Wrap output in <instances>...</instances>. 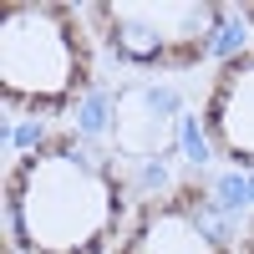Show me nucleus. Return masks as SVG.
Masks as SVG:
<instances>
[{
  "mask_svg": "<svg viewBox=\"0 0 254 254\" xmlns=\"http://www.w3.org/2000/svg\"><path fill=\"white\" fill-rule=\"evenodd\" d=\"M132 203L112 153L81 132H41L5 173V234L15 254H112Z\"/></svg>",
  "mask_w": 254,
  "mask_h": 254,
  "instance_id": "nucleus-1",
  "label": "nucleus"
},
{
  "mask_svg": "<svg viewBox=\"0 0 254 254\" xmlns=\"http://www.w3.org/2000/svg\"><path fill=\"white\" fill-rule=\"evenodd\" d=\"M97 36L87 10L20 0L0 10V97L15 117H61L92 92Z\"/></svg>",
  "mask_w": 254,
  "mask_h": 254,
  "instance_id": "nucleus-2",
  "label": "nucleus"
},
{
  "mask_svg": "<svg viewBox=\"0 0 254 254\" xmlns=\"http://www.w3.org/2000/svg\"><path fill=\"white\" fill-rule=\"evenodd\" d=\"M229 10L219 0H97L87 26L97 46L132 71H188L203 66L224 41Z\"/></svg>",
  "mask_w": 254,
  "mask_h": 254,
  "instance_id": "nucleus-3",
  "label": "nucleus"
},
{
  "mask_svg": "<svg viewBox=\"0 0 254 254\" xmlns=\"http://www.w3.org/2000/svg\"><path fill=\"white\" fill-rule=\"evenodd\" d=\"M112 254H239V244L214 188L183 178L132 203V219Z\"/></svg>",
  "mask_w": 254,
  "mask_h": 254,
  "instance_id": "nucleus-4",
  "label": "nucleus"
},
{
  "mask_svg": "<svg viewBox=\"0 0 254 254\" xmlns=\"http://www.w3.org/2000/svg\"><path fill=\"white\" fill-rule=\"evenodd\" d=\"M198 132L219 163L254 173V41L219 61L198 107Z\"/></svg>",
  "mask_w": 254,
  "mask_h": 254,
  "instance_id": "nucleus-5",
  "label": "nucleus"
},
{
  "mask_svg": "<svg viewBox=\"0 0 254 254\" xmlns=\"http://www.w3.org/2000/svg\"><path fill=\"white\" fill-rule=\"evenodd\" d=\"M112 142L122 158H163L178 147V97L163 87H122L112 107Z\"/></svg>",
  "mask_w": 254,
  "mask_h": 254,
  "instance_id": "nucleus-6",
  "label": "nucleus"
},
{
  "mask_svg": "<svg viewBox=\"0 0 254 254\" xmlns=\"http://www.w3.org/2000/svg\"><path fill=\"white\" fill-rule=\"evenodd\" d=\"M239 254H254V219H249V229H244V239H239Z\"/></svg>",
  "mask_w": 254,
  "mask_h": 254,
  "instance_id": "nucleus-7",
  "label": "nucleus"
}]
</instances>
